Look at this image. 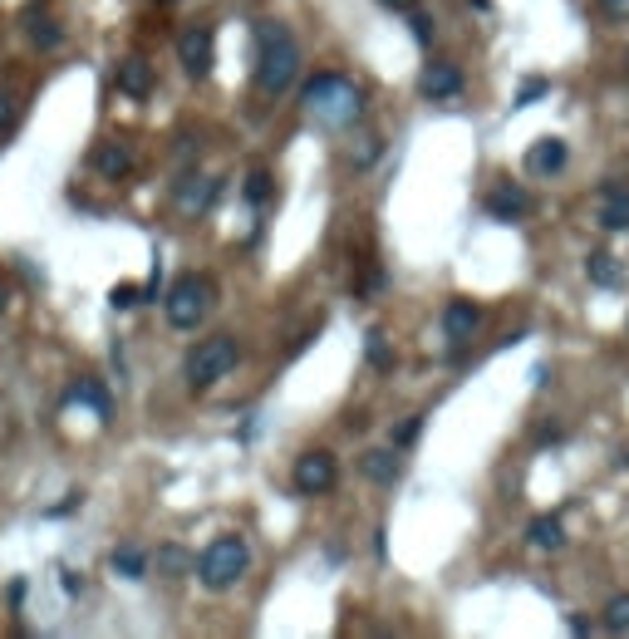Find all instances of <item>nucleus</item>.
I'll list each match as a JSON object with an SVG mask.
<instances>
[{"mask_svg": "<svg viewBox=\"0 0 629 639\" xmlns=\"http://www.w3.org/2000/svg\"><path fill=\"white\" fill-rule=\"evenodd\" d=\"M379 5H384V10H413L418 0H379Z\"/></svg>", "mask_w": 629, "mask_h": 639, "instance_id": "72a5a7b5", "label": "nucleus"}, {"mask_svg": "<svg viewBox=\"0 0 629 639\" xmlns=\"http://www.w3.org/2000/svg\"><path fill=\"white\" fill-rule=\"evenodd\" d=\"M5 300H10V295H5V286H0V315H5Z\"/></svg>", "mask_w": 629, "mask_h": 639, "instance_id": "f704fd0d", "label": "nucleus"}, {"mask_svg": "<svg viewBox=\"0 0 629 639\" xmlns=\"http://www.w3.org/2000/svg\"><path fill=\"white\" fill-rule=\"evenodd\" d=\"M605 630H615V635L629 630V595H615V600L605 605Z\"/></svg>", "mask_w": 629, "mask_h": 639, "instance_id": "b1692460", "label": "nucleus"}, {"mask_svg": "<svg viewBox=\"0 0 629 639\" xmlns=\"http://www.w3.org/2000/svg\"><path fill=\"white\" fill-rule=\"evenodd\" d=\"M143 286H128V281H123V286H114V305L118 310H133V305H143Z\"/></svg>", "mask_w": 629, "mask_h": 639, "instance_id": "cd10ccee", "label": "nucleus"}, {"mask_svg": "<svg viewBox=\"0 0 629 639\" xmlns=\"http://www.w3.org/2000/svg\"><path fill=\"white\" fill-rule=\"evenodd\" d=\"M300 74V45L281 20H261L256 25V89L266 99H281Z\"/></svg>", "mask_w": 629, "mask_h": 639, "instance_id": "f257e3e1", "label": "nucleus"}, {"mask_svg": "<svg viewBox=\"0 0 629 639\" xmlns=\"http://www.w3.org/2000/svg\"><path fill=\"white\" fill-rule=\"evenodd\" d=\"M585 276H590V286H600V291H620V286H625V266H620L615 251H590Z\"/></svg>", "mask_w": 629, "mask_h": 639, "instance_id": "a211bd4d", "label": "nucleus"}, {"mask_svg": "<svg viewBox=\"0 0 629 639\" xmlns=\"http://www.w3.org/2000/svg\"><path fill=\"white\" fill-rule=\"evenodd\" d=\"M364 359H369L374 369H389V364H394V354H389V340H384L379 330H369V335H364Z\"/></svg>", "mask_w": 629, "mask_h": 639, "instance_id": "5701e85b", "label": "nucleus"}, {"mask_svg": "<svg viewBox=\"0 0 629 639\" xmlns=\"http://www.w3.org/2000/svg\"><path fill=\"white\" fill-rule=\"evenodd\" d=\"M625 64H629V50H625Z\"/></svg>", "mask_w": 629, "mask_h": 639, "instance_id": "c9c22d12", "label": "nucleus"}, {"mask_svg": "<svg viewBox=\"0 0 629 639\" xmlns=\"http://www.w3.org/2000/svg\"><path fill=\"white\" fill-rule=\"evenodd\" d=\"M177 64L192 79H207L212 74V25H187L177 35Z\"/></svg>", "mask_w": 629, "mask_h": 639, "instance_id": "6e6552de", "label": "nucleus"}, {"mask_svg": "<svg viewBox=\"0 0 629 639\" xmlns=\"http://www.w3.org/2000/svg\"><path fill=\"white\" fill-rule=\"evenodd\" d=\"M482 212L492 222H521V217H531V192L521 182H492V192L482 197Z\"/></svg>", "mask_w": 629, "mask_h": 639, "instance_id": "1a4fd4ad", "label": "nucleus"}, {"mask_svg": "<svg viewBox=\"0 0 629 639\" xmlns=\"http://www.w3.org/2000/svg\"><path fill=\"white\" fill-rule=\"evenodd\" d=\"M163 566H168V571H182V551H172L168 546V551H163Z\"/></svg>", "mask_w": 629, "mask_h": 639, "instance_id": "473e14b6", "label": "nucleus"}, {"mask_svg": "<svg viewBox=\"0 0 629 639\" xmlns=\"http://www.w3.org/2000/svg\"><path fill=\"white\" fill-rule=\"evenodd\" d=\"M408 30H413V40H418V45H433V20H428V15H413V20H408Z\"/></svg>", "mask_w": 629, "mask_h": 639, "instance_id": "c85d7f7f", "label": "nucleus"}, {"mask_svg": "<svg viewBox=\"0 0 629 639\" xmlns=\"http://www.w3.org/2000/svg\"><path fill=\"white\" fill-rule=\"evenodd\" d=\"M114 571L123 581H143V576H148V556H143L133 541H123V546H114Z\"/></svg>", "mask_w": 629, "mask_h": 639, "instance_id": "412c9836", "label": "nucleus"}, {"mask_svg": "<svg viewBox=\"0 0 629 639\" xmlns=\"http://www.w3.org/2000/svg\"><path fill=\"white\" fill-rule=\"evenodd\" d=\"M595 10H600L610 25H629V0H595Z\"/></svg>", "mask_w": 629, "mask_h": 639, "instance_id": "bb28decb", "label": "nucleus"}, {"mask_svg": "<svg viewBox=\"0 0 629 639\" xmlns=\"http://www.w3.org/2000/svg\"><path fill=\"white\" fill-rule=\"evenodd\" d=\"M605 232H629V187L625 182H610L600 187V217H595Z\"/></svg>", "mask_w": 629, "mask_h": 639, "instance_id": "ddd939ff", "label": "nucleus"}, {"mask_svg": "<svg viewBox=\"0 0 629 639\" xmlns=\"http://www.w3.org/2000/svg\"><path fill=\"white\" fill-rule=\"evenodd\" d=\"M118 89H123L128 99H148V94H153V64L143 55H128L118 64Z\"/></svg>", "mask_w": 629, "mask_h": 639, "instance_id": "dca6fc26", "label": "nucleus"}, {"mask_svg": "<svg viewBox=\"0 0 629 639\" xmlns=\"http://www.w3.org/2000/svg\"><path fill=\"white\" fill-rule=\"evenodd\" d=\"M217 197H222V177L192 173L177 182V212L182 217H202L207 207H217Z\"/></svg>", "mask_w": 629, "mask_h": 639, "instance_id": "9d476101", "label": "nucleus"}, {"mask_svg": "<svg viewBox=\"0 0 629 639\" xmlns=\"http://www.w3.org/2000/svg\"><path fill=\"white\" fill-rule=\"evenodd\" d=\"M561 168H566V143L561 138H541V143L526 148V173L531 177H551Z\"/></svg>", "mask_w": 629, "mask_h": 639, "instance_id": "4468645a", "label": "nucleus"}, {"mask_svg": "<svg viewBox=\"0 0 629 639\" xmlns=\"http://www.w3.org/2000/svg\"><path fill=\"white\" fill-rule=\"evenodd\" d=\"M20 25H25V35H30V45H40V50H55L59 40H64V30H59V20L45 10V5H30L25 15H20Z\"/></svg>", "mask_w": 629, "mask_h": 639, "instance_id": "2eb2a0df", "label": "nucleus"}, {"mask_svg": "<svg viewBox=\"0 0 629 639\" xmlns=\"http://www.w3.org/2000/svg\"><path fill=\"white\" fill-rule=\"evenodd\" d=\"M546 79H521V89H516V109H526V104H536V99H546Z\"/></svg>", "mask_w": 629, "mask_h": 639, "instance_id": "a878e982", "label": "nucleus"}, {"mask_svg": "<svg viewBox=\"0 0 629 639\" xmlns=\"http://www.w3.org/2000/svg\"><path fill=\"white\" fill-rule=\"evenodd\" d=\"M556 438H561V428H556V423H546V428L536 433V443H556Z\"/></svg>", "mask_w": 629, "mask_h": 639, "instance_id": "2f4dec72", "label": "nucleus"}, {"mask_svg": "<svg viewBox=\"0 0 629 639\" xmlns=\"http://www.w3.org/2000/svg\"><path fill=\"white\" fill-rule=\"evenodd\" d=\"M271 192H276V187H271V173H266V168H251V173H246L241 197H246L251 207H266V202H271Z\"/></svg>", "mask_w": 629, "mask_h": 639, "instance_id": "4be33fe9", "label": "nucleus"}, {"mask_svg": "<svg viewBox=\"0 0 629 639\" xmlns=\"http://www.w3.org/2000/svg\"><path fill=\"white\" fill-rule=\"evenodd\" d=\"M526 541H531L536 551H561V546H566V522H561V517H531Z\"/></svg>", "mask_w": 629, "mask_h": 639, "instance_id": "aec40b11", "label": "nucleus"}, {"mask_svg": "<svg viewBox=\"0 0 629 639\" xmlns=\"http://www.w3.org/2000/svg\"><path fill=\"white\" fill-rule=\"evenodd\" d=\"M359 472H364L369 482H379V487H389V482H399L403 463H399V453H394V448H369V453L359 458Z\"/></svg>", "mask_w": 629, "mask_h": 639, "instance_id": "6ab92c4d", "label": "nucleus"}, {"mask_svg": "<svg viewBox=\"0 0 629 639\" xmlns=\"http://www.w3.org/2000/svg\"><path fill=\"white\" fill-rule=\"evenodd\" d=\"M89 173L109 177V182H123V177L133 173V153L123 148V143H99V148H89Z\"/></svg>", "mask_w": 629, "mask_h": 639, "instance_id": "f8f14e48", "label": "nucleus"}, {"mask_svg": "<svg viewBox=\"0 0 629 639\" xmlns=\"http://www.w3.org/2000/svg\"><path fill=\"white\" fill-rule=\"evenodd\" d=\"M251 571V546L241 536H217L202 556H197V581L207 590H231Z\"/></svg>", "mask_w": 629, "mask_h": 639, "instance_id": "39448f33", "label": "nucleus"}, {"mask_svg": "<svg viewBox=\"0 0 629 639\" xmlns=\"http://www.w3.org/2000/svg\"><path fill=\"white\" fill-rule=\"evenodd\" d=\"M418 94L428 99V104H448V99H458L462 94V69L453 59H428L423 69H418Z\"/></svg>", "mask_w": 629, "mask_h": 639, "instance_id": "0eeeda50", "label": "nucleus"}, {"mask_svg": "<svg viewBox=\"0 0 629 639\" xmlns=\"http://www.w3.org/2000/svg\"><path fill=\"white\" fill-rule=\"evenodd\" d=\"M25 595H30V585H25V581L10 585V605H25Z\"/></svg>", "mask_w": 629, "mask_h": 639, "instance_id": "7c9ffc66", "label": "nucleus"}, {"mask_svg": "<svg viewBox=\"0 0 629 639\" xmlns=\"http://www.w3.org/2000/svg\"><path fill=\"white\" fill-rule=\"evenodd\" d=\"M236 359H241L236 340H231V335H212V340H202V345L187 349L182 379H187V389H192V394H207L212 384H222L231 369H236Z\"/></svg>", "mask_w": 629, "mask_h": 639, "instance_id": "7ed1b4c3", "label": "nucleus"}, {"mask_svg": "<svg viewBox=\"0 0 629 639\" xmlns=\"http://www.w3.org/2000/svg\"><path fill=\"white\" fill-rule=\"evenodd\" d=\"M477 325H482V310H477L472 300H453V305L443 310V335H448V340H458V345L477 335Z\"/></svg>", "mask_w": 629, "mask_h": 639, "instance_id": "f3484780", "label": "nucleus"}, {"mask_svg": "<svg viewBox=\"0 0 629 639\" xmlns=\"http://www.w3.org/2000/svg\"><path fill=\"white\" fill-rule=\"evenodd\" d=\"M10 123H15V99L0 94V128H10Z\"/></svg>", "mask_w": 629, "mask_h": 639, "instance_id": "c756f323", "label": "nucleus"}, {"mask_svg": "<svg viewBox=\"0 0 629 639\" xmlns=\"http://www.w3.org/2000/svg\"><path fill=\"white\" fill-rule=\"evenodd\" d=\"M305 109L320 123H330V128H349V123L364 118V94L344 74H320V79L305 84Z\"/></svg>", "mask_w": 629, "mask_h": 639, "instance_id": "f03ea898", "label": "nucleus"}, {"mask_svg": "<svg viewBox=\"0 0 629 639\" xmlns=\"http://www.w3.org/2000/svg\"><path fill=\"white\" fill-rule=\"evenodd\" d=\"M212 300H217V281H212V276H202V271L177 276V281L168 286V300H163L168 325H172V330H197V325L207 320Z\"/></svg>", "mask_w": 629, "mask_h": 639, "instance_id": "20e7f679", "label": "nucleus"}, {"mask_svg": "<svg viewBox=\"0 0 629 639\" xmlns=\"http://www.w3.org/2000/svg\"><path fill=\"white\" fill-rule=\"evenodd\" d=\"M64 404H84L99 423H114V394H109L104 379H74V384L64 389Z\"/></svg>", "mask_w": 629, "mask_h": 639, "instance_id": "9b49d317", "label": "nucleus"}, {"mask_svg": "<svg viewBox=\"0 0 629 639\" xmlns=\"http://www.w3.org/2000/svg\"><path fill=\"white\" fill-rule=\"evenodd\" d=\"M290 482H295V492H300V497H325V492H335V482H340V463H335V453H325V448L300 453V458H295V472H290Z\"/></svg>", "mask_w": 629, "mask_h": 639, "instance_id": "423d86ee", "label": "nucleus"}, {"mask_svg": "<svg viewBox=\"0 0 629 639\" xmlns=\"http://www.w3.org/2000/svg\"><path fill=\"white\" fill-rule=\"evenodd\" d=\"M423 438V413H413V418H403L399 428H394V448H413Z\"/></svg>", "mask_w": 629, "mask_h": 639, "instance_id": "393cba45", "label": "nucleus"}]
</instances>
